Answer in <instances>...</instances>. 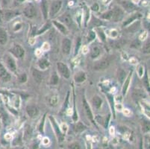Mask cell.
Wrapping results in <instances>:
<instances>
[{
  "mask_svg": "<svg viewBox=\"0 0 150 149\" xmlns=\"http://www.w3.org/2000/svg\"><path fill=\"white\" fill-rule=\"evenodd\" d=\"M147 37H148V33H147L146 31H144V32L141 33L140 35V36H139V40L142 42V41L146 40L147 39Z\"/></svg>",
  "mask_w": 150,
  "mask_h": 149,
  "instance_id": "obj_39",
  "label": "cell"
},
{
  "mask_svg": "<svg viewBox=\"0 0 150 149\" xmlns=\"http://www.w3.org/2000/svg\"><path fill=\"white\" fill-rule=\"evenodd\" d=\"M140 16H141V14H140V13H135V14L132 15V16H131V17H129V19H127V20L124 22L123 24H122V27H125V26H126V25H130L131 23H133L134 20H137V19L140 18Z\"/></svg>",
  "mask_w": 150,
  "mask_h": 149,
  "instance_id": "obj_24",
  "label": "cell"
},
{
  "mask_svg": "<svg viewBox=\"0 0 150 149\" xmlns=\"http://www.w3.org/2000/svg\"><path fill=\"white\" fill-rule=\"evenodd\" d=\"M83 107H84V110L86 113V116H87L88 118L93 123L94 125H96V123L94 122V117H93V114L92 110H91V107H90L89 104H88V102H87L85 98H84V99H83Z\"/></svg>",
  "mask_w": 150,
  "mask_h": 149,
  "instance_id": "obj_12",
  "label": "cell"
},
{
  "mask_svg": "<svg viewBox=\"0 0 150 149\" xmlns=\"http://www.w3.org/2000/svg\"><path fill=\"white\" fill-rule=\"evenodd\" d=\"M91 9L92 11H98L99 9V5H98L97 3H94L93 5L91 7Z\"/></svg>",
  "mask_w": 150,
  "mask_h": 149,
  "instance_id": "obj_49",
  "label": "cell"
},
{
  "mask_svg": "<svg viewBox=\"0 0 150 149\" xmlns=\"http://www.w3.org/2000/svg\"><path fill=\"white\" fill-rule=\"evenodd\" d=\"M50 143V139H49V138L47 137H45L43 138V144L44 145H47Z\"/></svg>",
  "mask_w": 150,
  "mask_h": 149,
  "instance_id": "obj_56",
  "label": "cell"
},
{
  "mask_svg": "<svg viewBox=\"0 0 150 149\" xmlns=\"http://www.w3.org/2000/svg\"><path fill=\"white\" fill-rule=\"evenodd\" d=\"M86 128H87L83 123H81V121H79L75 126V131H76V133H80V132H82L83 131H84Z\"/></svg>",
  "mask_w": 150,
  "mask_h": 149,
  "instance_id": "obj_29",
  "label": "cell"
},
{
  "mask_svg": "<svg viewBox=\"0 0 150 149\" xmlns=\"http://www.w3.org/2000/svg\"><path fill=\"white\" fill-rule=\"evenodd\" d=\"M139 149H143V142H142V140H140V146H139Z\"/></svg>",
  "mask_w": 150,
  "mask_h": 149,
  "instance_id": "obj_60",
  "label": "cell"
},
{
  "mask_svg": "<svg viewBox=\"0 0 150 149\" xmlns=\"http://www.w3.org/2000/svg\"><path fill=\"white\" fill-rule=\"evenodd\" d=\"M11 1V0H2V5H3L4 7H7L9 4H10Z\"/></svg>",
  "mask_w": 150,
  "mask_h": 149,
  "instance_id": "obj_53",
  "label": "cell"
},
{
  "mask_svg": "<svg viewBox=\"0 0 150 149\" xmlns=\"http://www.w3.org/2000/svg\"><path fill=\"white\" fill-rule=\"evenodd\" d=\"M52 23H53V25H54V26L56 27L57 29H58V31H60V32L62 33L63 35H67V34H68L67 28V27L65 26L64 25L62 24V23H60V22L55 21V20L52 21Z\"/></svg>",
  "mask_w": 150,
  "mask_h": 149,
  "instance_id": "obj_18",
  "label": "cell"
},
{
  "mask_svg": "<svg viewBox=\"0 0 150 149\" xmlns=\"http://www.w3.org/2000/svg\"><path fill=\"white\" fill-rule=\"evenodd\" d=\"M50 45L47 42H44L42 45V47H41V50L43 52H48L50 51Z\"/></svg>",
  "mask_w": 150,
  "mask_h": 149,
  "instance_id": "obj_40",
  "label": "cell"
},
{
  "mask_svg": "<svg viewBox=\"0 0 150 149\" xmlns=\"http://www.w3.org/2000/svg\"><path fill=\"white\" fill-rule=\"evenodd\" d=\"M91 21H92L93 25H95V26H99V25H101L102 24V21H100V20H98V19L95 18L94 16L93 17V19Z\"/></svg>",
  "mask_w": 150,
  "mask_h": 149,
  "instance_id": "obj_42",
  "label": "cell"
},
{
  "mask_svg": "<svg viewBox=\"0 0 150 149\" xmlns=\"http://www.w3.org/2000/svg\"><path fill=\"white\" fill-rule=\"evenodd\" d=\"M113 11V16L111 20L114 22H119L123 17V11L121 8H118V7H114V9L112 10Z\"/></svg>",
  "mask_w": 150,
  "mask_h": 149,
  "instance_id": "obj_13",
  "label": "cell"
},
{
  "mask_svg": "<svg viewBox=\"0 0 150 149\" xmlns=\"http://www.w3.org/2000/svg\"><path fill=\"white\" fill-rule=\"evenodd\" d=\"M150 49V45H149V40H147L145 43V44L143 46V52L146 53V54H149V53Z\"/></svg>",
  "mask_w": 150,
  "mask_h": 149,
  "instance_id": "obj_35",
  "label": "cell"
},
{
  "mask_svg": "<svg viewBox=\"0 0 150 149\" xmlns=\"http://www.w3.org/2000/svg\"><path fill=\"white\" fill-rule=\"evenodd\" d=\"M114 60V56H107V57L102 58L100 61H97L94 64L93 69L96 71H102L107 69L110 64H111L112 61Z\"/></svg>",
  "mask_w": 150,
  "mask_h": 149,
  "instance_id": "obj_1",
  "label": "cell"
},
{
  "mask_svg": "<svg viewBox=\"0 0 150 149\" xmlns=\"http://www.w3.org/2000/svg\"><path fill=\"white\" fill-rule=\"evenodd\" d=\"M89 52V48H88V46H84L82 47V53L83 54H86Z\"/></svg>",
  "mask_w": 150,
  "mask_h": 149,
  "instance_id": "obj_52",
  "label": "cell"
},
{
  "mask_svg": "<svg viewBox=\"0 0 150 149\" xmlns=\"http://www.w3.org/2000/svg\"><path fill=\"white\" fill-rule=\"evenodd\" d=\"M50 28H51V23L48 22V23H46V24H45L44 25H43V28H42V29L39 30V31H38V32H37L36 35H41V34L44 33L46 31H47V30H48V29H50Z\"/></svg>",
  "mask_w": 150,
  "mask_h": 149,
  "instance_id": "obj_31",
  "label": "cell"
},
{
  "mask_svg": "<svg viewBox=\"0 0 150 149\" xmlns=\"http://www.w3.org/2000/svg\"><path fill=\"white\" fill-rule=\"evenodd\" d=\"M126 75H125V72L122 69H120L119 73H118V81H120V84H123L124 81H125Z\"/></svg>",
  "mask_w": 150,
  "mask_h": 149,
  "instance_id": "obj_30",
  "label": "cell"
},
{
  "mask_svg": "<svg viewBox=\"0 0 150 149\" xmlns=\"http://www.w3.org/2000/svg\"><path fill=\"white\" fill-rule=\"evenodd\" d=\"M101 49L99 46H93L91 52V57L92 59H96L98 57H99L101 54Z\"/></svg>",
  "mask_w": 150,
  "mask_h": 149,
  "instance_id": "obj_21",
  "label": "cell"
},
{
  "mask_svg": "<svg viewBox=\"0 0 150 149\" xmlns=\"http://www.w3.org/2000/svg\"><path fill=\"white\" fill-rule=\"evenodd\" d=\"M129 61H130V63L132 64H137V61L135 57H132V58L129 60Z\"/></svg>",
  "mask_w": 150,
  "mask_h": 149,
  "instance_id": "obj_57",
  "label": "cell"
},
{
  "mask_svg": "<svg viewBox=\"0 0 150 149\" xmlns=\"http://www.w3.org/2000/svg\"><path fill=\"white\" fill-rule=\"evenodd\" d=\"M96 38V32L93 31H91L88 34V43H91L92 41H93Z\"/></svg>",
  "mask_w": 150,
  "mask_h": 149,
  "instance_id": "obj_34",
  "label": "cell"
},
{
  "mask_svg": "<svg viewBox=\"0 0 150 149\" xmlns=\"http://www.w3.org/2000/svg\"><path fill=\"white\" fill-rule=\"evenodd\" d=\"M69 149H81V145L79 143H73L69 145Z\"/></svg>",
  "mask_w": 150,
  "mask_h": 149,
  "instance_id": "obj_41",
  "label": "cell"
},
{
  "mask_svg": "<svg viewBox=\"0 0 150 149\" xmlns=\"http://www.w3.org/2000/svg\"><path fill=\"white\" fill-rule=\"evenodd\" d=\"M122 7H123L124 9H125V10L128 12H132L133 11L136 10L135 5L130 2H127V1H125V2H122Z\"/></svg>",
  "mask_w": 150,
  "mask_h": 149,
  "instance_id": "obj_23",
  "label": "cell"
},
{
  "mask_svg": "<svg viewBox=\"0 0 150 149\" xmlns=\"http://www.w3.org/2000/svg\"><path fill=\"white\" fill-rule=\"evenodd\" d=\"M25 0H13V6H20L25 2Z\"/></svg>",
  "mask_w": 150,
  "mask_h": 149,
  "instance_id": "obj_46",
  "label": "cell"
},
{
  "mask_svg": "<svg viewBox=\"0 0 150 149\" xmlns=\"http://www.w3.org/2000/svg\"><path fill=\"white\" fill-rule=\"evenodd\" d=\"M80 46H81V38H78V40L76 42V49H75V54H76L79 52V49Z\"/></svg>",
  "mask_w": 150,
  "mask_h": 149,
  "instance_id": "obj_44",
  "label": "cell"
},
{
  "mask_svg": "<svg viewBox=\"0 0 150 149\" xmlns=\"http://www.w3.org/2000/svg\"><path fill=\"white\" fill-rule=\"evenodd\" d=\"M60 23H61L62 24H64L65 26L69 27L71 28L73 26V19L71 17V15L69 13H65L62 15L61 16L59 17Z\"/></svg>",
  "mask_w": 150,
  "mask_h": 149,
  "instance_id": "obj_9",
  "label": "cell"
},
{
  "mask_svg": "<svg viewBox=\"0 0 150 149\" xmlns=\"http://www.w3.org/2000/svg\"><path fill=\"white\" fill-rule=\"evenodd\" d=\"M92 103L93 106L96 107V109H99L102 107V98L99 96V95H95L92 98Z\"/></svg>",
  "mask_w": 150,
  "mask_h": 149,
  "instance_id": "obj_25",
  "label": "cell"
},
{
  "mask_svg": "<svg viewBox=\"0 0 150 149\" xmlns=\"http://www.w3.org/2000/svg\"><path fill=\"white\" fill-rule=\"evenodd\" d=\"M18 15H20V12L17 11L4 9V10H1L0 18H1V21L3 20L5 22H8L13 20L14 17L17 16Z\"/></svg>",
  "mask_w": 150,
  "mask_h": 149,
  "instance_id": "obj_3",
  "label": "cell"
},
{
  "mask_svg": "<svg viewBox=\"0 0 150 149\" xmlns=\"http://www.w3.org/2000/svg\"><path fill=\"white\" fill-rule=\"evenodd\" d=\"M143 128H144L143 130H144V132H148V131H149V122H148V121H144Z\"/></svg>",
  "mask_w": 150,
  "mask_h": 149,
  "instance_id": "obj_45",
  "label": "cell"
},
{
  "mask_svg": "<svg viewBox=\"0 0 150 149\" xmlns=\"http://www.w3.org/2000/svg\"><path fill=\"white\" fill-rule=\"evenodd\" d=\"M5 138L6 139H8V140H9V139H11V136L10 135L7 134V135H5Z\"/></svg>",
  "mask_w": 150,
  "mask_h": 149,
  "instance_id": "obj_59",
  "label": "cell"
},
{
  "mask_svg": "<svg viewBox=\"0 0 150 149\" xmlns=\"http://www.w3.org/2000/svg\"><path fill=\"white\" fill-rule=\"evenodd\" d=\"M23 13L28 18H33L37 14L36 8H35V7L32 4H29V5H28L24 8Z\"/></svg>",
  "mask_w": 150,
  "mask_h": 149,
  "instance_id": "obj_11",
  "label": "cell"
},
{
  "mask_svg": "<svg viewBox=\"0 0 150 149\" xmlns=\"http://www.w3.org/2000/svg\"><path fill=\"white\" fill-rule=\"evenodd\" d=\"M132 73H133L132 71H131V72H129V76H127L126 79L125 80V81L123 82V87H122V93L123 95H126L128 90H129V85H130V82H131V80H132Z\"/></svg>",
  "mask_w": 150,
  "mask_h": 149,
  "instance_id": "obj_16",
  "label": "cell"
},
{
  "mask_svg": "<svg viewBox=\"0 0 150 149\" xmlns=\"http://www.w3.org/2000/svg\"><path fill=\"white\" fill-rule=\"evenodd\" d=\"M62 4L63 2L61 0H54L52 2L50 8V13H49V15L51 18H53L60 11L62 7Z\"/></svg>",
  "mask_w": 150,
  "mask_h": 149,
  "instance_id": "obj_5",
  "label": "cell"
},
{
  "mask_svg": "<svg viewBox=\"0 0 150 149\" xmlns=\"http://www.w3.org/2000/svg\"><path fill=\"white\" fill-rule=\"evenodd\" d=\"M60 128H61V131H64V132H67V124H65V123H63L62 125H61V127H60Z\"/></svg>",
  "mask_w": 150,
  "mask_h": 149,
  "instance_id": "obj_51",
  "label": "cell"
},
{
  "mask_svg": "<svg viewBox=\"0 0 150 149\" xmlns=\"http://www.w3.org/2000/svg\"><path fill=\"white\" fill-rule=\"evenodd\" d=\"M87 78V76H86V73L83 71H80V72H78L75 76L74 79L76 81V82L77 83H83L86 81Z\"/></svg>",
  "mask_w": 150,
  "mask_h": 149,
  "instance_id": "obj_19",
  "label": "cell"
},
{
  "mask_svg": "<svg viewBox=\"0 0 150 149\" xmlns=\"http://www.w3.org/2000/svg\"><path fill=\"white\" fill-rule=\"evenodd\" d=\"M98 34H99V38H100L101 40H102V41H103V42H105V33L103 32V31H102V30L99 29L97 31Z\"/></svg>",
  "mask_w": 150,
  "mask_h": 149,
  "instance_id": "obj_43",
  "label": "cell"
},
{
  "mask_svg": "<svg viewBox=\"0 0 150 149\" xmlns=\"http://www.w3.org/2000/svg\"><path fill=\"white\" fill-rule=\"evenodd\" d=\"M41 54H42L41 49H36V51H35V55L38 56V57H40V56H41Z\"/></svg>",
  "mask_w": 150,
  "mask_h": 149,
  "instance_id": "obj_55",
  "label": "cell"
},
{
  "mask_svg": "<svg viewBox=\"0 0 150 149\" xmlns=\"http://www.w3.org/2000/svg\"><path fill=\"white\" fill-rule=\"evenodd\" d=\"M123 114L125 115V117H129V116H131V114H132V112H131L130 110H129V109H123Z\"/></svg>",
  "mask_w": 150,
  "mask_h": 149,
  "instance_id": "obj_50",
  "label": "cell"
},
{
  "mask_svg": "<svg viewBox=\"0 0 150 149\" xmlns=\"http://www.w3.org/2000/svg\"><path fill=\"white\" fill-rule=\"evenodd\" d=\"M50 121H51L52 125L53 128H54V131H55V133H56L57 136H58V140H59V141H62L63 139H64V134H63L62 132H61L59 125H58V123L55 121L54 117H52V116H50Z\"/></svg>",
  "mask_w": 150,
  "mask_h": 149,
  "instance_id": "obj_8",
  "label": "cell"
},
{
  "mask_svg": "<svg viewBox=\"0 0 150 149\" xmlns=\"http://www.w3.org/2000/svg\"><path fill=\"white\" fill-rule=\"evenodd\" d=\"M45 118H46V115H44L42 119V121H40V126H39V130H40V132L43 133V125H44V121H45Z\"/></svg>",
  "mask_w": 150,
  "mask_h": 149,
  "instance_id": "obj_47",
  "label": "cell"
},
{
  "mask_svg": "<svg viewBox=\"0 0 150 149\" xmlns=\"http://www.w3.org/2000/svg\"><path fill=\"white\" fill-rule=\"evenodd\" d=\"M58 101H59V98L57 95H53L49 98V103L52 106H56L58 103Z\"/></svg>",
  "mask_w": 150,
  "mask_h": 149,
  "instance_id": "obj_28",
  "label": "cell"
},
{
  "mask_svg": "<svg viewBox=\"0 0 150 149\" xmlns=\"http://www.w3.org/2000/svg\"><path fill=\"white\" fill-rule=\"evenodd\" d=\"M12 56L17 57V58H23L25 55V50L19 44H14L9 50Z\"/></svg>",
  "mask_w": 150,
  "mask_h": 149,
  "instance_id": "obj_4",
  "label": "cell"
},
{
  "mask_svg": "<svg viewBox=\"0 0 150 149\" xmlns=\"http://www.w3.org/2000/svg\"><path fill=\"white\" fill-rule=\"evenodd\" d=\"M32 76L37 83L38 84L41 83L42 80H43V76H42V72L36 69H32Z\"/></svg>",
  "mask_w": 150,
  "mask_h": 149,
  "instance_id": "obj_20",
  "label": "cell"
},
{
  "mask_svg": "<svg viewBox=\"0 0 150 149\" xmlns=\"http://www.w3.org/2000/svg\"><path fill=\"white\" fill-rule=\"evenodd\" d=\"M0 13H1V9H0ZM0 21H1V18H0Z\"/></svg>",
  "mask_w": 150,
  "mask_h": 149,
  "instance_id": "obj_63",
  "label": "cell"
},
{
  "mask_svg": "<svg viewBox=\"0 0 150 149\" xmlns=\"http://www.w3.org/2000/svg\"><path fill=\"white\" fill-rule=\"evenodd\" d=\"M4 62L5 64V67L7 69L12 72H17V63L15 61L13 56H12L11 54H5L3 56Z\"/></svg>",
  "mask_w": 150,
  "mask_h": 149,
  "instance_id": "obj_2",
  "label": "cell"
},
{
  "mask_svg": "<svg viewBox=\"0 0 150 149\" xmlns=\"http://www.w3.org/2000/svg\"><path fill=\"white\" fill-rule=\"evenodd\" d=\"M58 81H59V78H58L57 72H52L51 78H50V84H52V85H56V84H58Z\"/></svg>",
  "mask_w": 150,
  "mask_h": 149,
  "instance_id": "obj_27",
  "label": "cell"
},
{
  "mask_svg": "<svg viewBox=\"0 0 150 149\" xmlns=\"http://www.w3.org/2000/svg\"><path fill=\"white\" fill-rule=\"evenodd\" d=\"M50 66V63L46 58H41L38 62V66L41 70H45L48 69L49 66Z\"/></svg>",
  "mask_w": 150,
  "mask_h": 149,
  "instance_id": "obj_22",
  "label": "cell"
},
{
  "mask_svg": "<svg viewBox=\"0 0 150 149\" xmlns=\"http://www.w3.org/2000/svg\"><path fill=\"white\" fill-rule=\"evenodd\" d=\"M113 16V11L112 10L109 11L105 12V13H103L101 15V18L104 19V20H111Z\"/></svg>",
  "mask_w": 150,
  "mask_h": 149,
  "instance_id": "obj_32",
  "label": "cell"
},
{
  "mask_svg": "<svg viewBox=\"0 0 150 149\" xmlns=\"http://www.w3.org/2000/svg\"><path fill=\"white\" fill-rule=\"evenodd\" d=\"M26 113L28 116L31 118H35L39 114V110H38V107L35 105H28L25 108Z\"/></svg>",
  "mask_w": 150,
  "mask_h": 149,
  "instance_id": "obj_14",
  "label": "cell"
},
{
  "mask_svg": "<svg viewBox=\"0 0 150 149\" xmlns=\"http://www.w3.org/2000/svg\"><path fill=\"white\" fill-rule=\"evenodd\" d=\"M57 69L60 75L64 78L67 79L70 77V71L67 64H64L63 62H58L57 64Z\"/></svg>",
  "mask_w": 150,
  "mask_h": 149,
  "instance_id": "obj_6",
  "label": "cell"
},
{
  "mask_svg": "<svg viewBox=\"0 0 150 149\" xmlns=\"http://www.w3.org/2000/svg\"><path fill=\"white\" fill-rule=\"evenodd\" d=\"M140 46H141V41H140L139 40H134L133 42H132V45H131V46H132V48H134V49H138L139 47H140Z\"/></svg>",
  "mask_w": 150,
  "mask_h": 149,
  "instance_id": "obj_38",
  "label": "cell"
},
{
  "mask_svg": "<svg viewBox=\"0 0 150 149\" xmlns=\"http://www.w3.org/2000/svg\"><path fill=\"white\" fill-rule=\"evenodd\" d=\"M137 74H138V76L140 78H142L144 76V66L142 65H138L137 69Z\"/></svg>",
  "mask_w": 150,
  "mask_h": 149,
  "instance_id": "obj_37",
  "label": "cell"
},
{
  "mask_svg": "<svg viewBox=\"0 0 150 149\" xmlns=\"http://www.w3.org/2000/svg\"><path fill=\"white\" fill-rule=\"evenodd\" d=\"M8 35L7 31L3 27L0 26V45L5 46L8 43Z\"/></svg>",
  "mask_w": 150,
  "mask_h": 149,
  "instance_id": "obj_15",
  "label": "cell"
},
{
  "mask_svg": "<svg viewBox=\"0 0 150 149\" xmlns=\"http://www.w3.org/2000/svg\"><path fill=\"white\" fill-rule=\"evenodd\" d=\"M0 80L7 83L11 80V75L2 63L0 62Z\"/></svg>",
  "mask_w": 150,
  "mask_h": 149,
  "instance_id": "obj_7",
  "label": "cell"
},
{
  "mask_svg": "<svg viewBox=\"0 0 150 149\" xmlns=\"http://www.w3.org/2000/svg\"><path fill=\"white\" fill-rule=\"evenodd\" d=\"M18 81L21 84H24L25 82L27 81V75L26 73H23L21 74L20 76H19V78H18Z\"/></svg>",
  "mask_w": 150,
  "mask_h": 149,
  "instance_id": "obj_36",
  "label": "cell"
},
{
  "mask_svg": "<svg viewBox=\"0 0 150 149\" xmlns=\"http://www.w3.org/2000/svg\"><path fill=\"white\" fill-rule=\"evenodd\" d=\"M71 2H76V0H70Z\"/></svg>",
  "mask_w": 150,
  "mask_h": 149,
  "instance_id": "obj_62",
  "label": "cell"
},
{
  "mask_svg": "<svg viewBox=\"0 0 150 149\" xmlns=\"http://www.w3.org/2000/svg\"><path fill=\"white\" fill-rule=\"evenodd\" d=\"M132 95L134 99H140L146 97V93L142 90H135L133 91Z\"/></svg>",
  "mask_w": 150,
  "mask_h": 149,
  "instance_id": "obj_26",
  "label": "cell"
},
{
  "mask_svg": "<svg viewBox=\"0 0 150 149\" xmlns=\"http://www.w3.org/2000/svg\"><path fill=\"white\" fill-rule=\"evenodd\" d=\"M110 35L112 38H117V36H118V31H117V30H115V29L111 30Z\"/></svg>",
  "mask_w": 150,
  "mask_h": 149,
  "instance_id": "obj_48",
  "label": "cell"
},
{
  "mask_svg": "<svg viewBox=\"0 0 150 149\" xmlns=\"http://www.w3.org/2000/svg\"><path fill=\"white\" fill-rule=\"evenodd\" d=\"M28 43H29L30 45H34L35 43V38L34 37H30L29 39H28Z\"/></svg>",
  "mask_w": 150,
  "mask_h": 149,
  "instance_id": "obj_54",
  "label": "cell"
},
{
  "mask_svg": "<svg viewBox=\"0 0 150 149\" xmlns=\"http://www.w3.org/2000/svg\"><path fill=\"white\" fill-rule=\"evenodd\" d=\"M71 46H72V43H71L70 40L67 37L64 38L62 40V43H61L62 52L64 54H66V55L70 54Z\"/></svg>",
  "mask_w": 150,
  "mask_h": 149,
  "instance_id": "obj_10",
  "label": "cell"
},
{
  "mask_svg": "<svg viewBox=\"0 0 150 149\" xmlns=\"http://www.w3.org/2000/svg\"><path fill=\"white\" fill-rule=\"evenodd\" d=\"M38 145H39L38 143H34V144L32 145H31V149H38Z\"/></svg>",
  "mask_w": 150,
  "mask_h": 149,
  "instance_id": "obj_58",
  "label": "cell"
},
{
  "mask_svg": "<svg viewBox=\"0 0 150 149\" xmlns=\"http://www.w3.org/2000/svg\"><path fill=\"white\" fill-rule=\"evenodd\" d=\"M12 149H24V148H20V147H18V148H12Z\"/></svg>",
  "mask_w": 150,
  "mask_h": 149,
  "instance_id": "obj_61",
  "label": "cell"
},
{
  "mask_svg": "<svg viewBox=\"0 0 150 149\" xmlns=\"http://www.w3.org/2000/svg\"><path fill=\"white\" fill-rule=\"evenodd\" d=\"M40 9H41L42 13L44 20H47L49 16V7L48 3L46 0H42L41 3H40Z\"/></svg>",
  "mask_w": 150,
  "mask_h": 149,
  "instance_id": "obj_17",
  "label": "cell"
},
{
  "mask_svg": "<svg viewBox=\"0 0 150 149\" xmlns=\"http://www.w3.org/2000/svg\"><path fill=\"white\" fill-rule=\"evenodd\" d=\"M107 97L108 98L109 102H110V105H111V108H112L113 112H114V117H115V111H114V96L111 94H107Z\"/></svg>",
  "mask_w": 150,
  "mask_h": 149,
  "instance_id": "obj_33",
  "label": "cell"
}]
</instances>
